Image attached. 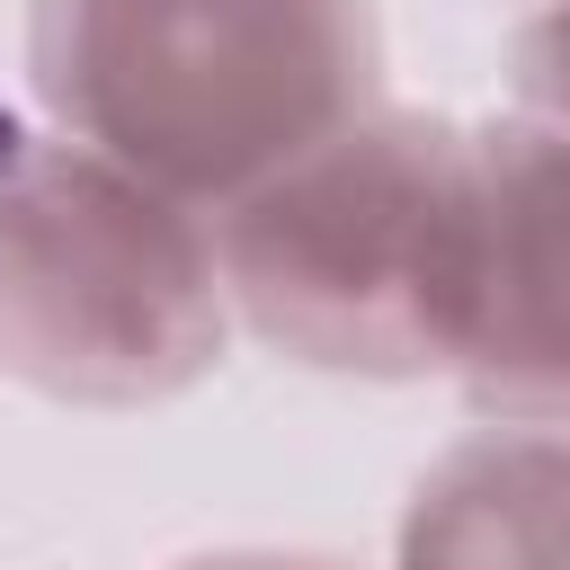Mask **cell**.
Masks as SVG:
<instances>
[{
  "instance_id": "6da1fadb",
  "label": "cell",
  "mask_w": 570,
  "mask_h": 570,
  "mask_svg": "<svg viewBox=\"0 0 570 570\" xmlns=\"http://www.w3.org/2000/svg\"><path fill=\"white\" fill-rule=\"evenodd\" d=\"M27 89L134 178L232 214L383 107V0H27Z\"/></svg>"
},
{
  "instance_id": "7a4b0ae2",
  "label": "cell",
  "mask_w": 570,
  "mask_h": 570,
  "mask_svg": "<svg viewBox=\"0 0 570 570\" xmlns=\"http://www.w3.org/2000/svg\"><path fill=\"white\" fill-rule=\"evenodd\" d=\"M472 116L374 107L214 214L232 321L347 383H454L472 338Z\"/></svg>"
},
{
  "instance_id": "3957f363",
  "label": "cell",
  "mask_w": 570,
  "mask_h": 570,
  "mask_svg": "<svg viewBox=\"0 0 570 570\" xmlns=\"http://www.w3.org/2000/svg\"><path fill=\"white\" fill-rule=\"evenodd\" d=\"M232 330L214 214L0 98V374L71 410H160Z\"/></svg>"
},
{
  "instance_id": "277c9868",
  "label": "cell",
  "mask_w": 570,
  "mask_h": 570,
  "mask_svg": "<svg viewBox=\"0 0 570 570\" xmlns=\"http://www.w3.org/2000/svg\"><path fill=\"white\" fill-rule=\"evenodd\" d=\"M472 338L454 392L481 419L570 428V107L508 98L472 116Z\"/></svg>"
},
{
  "instance_id": "5b68a950",
  "label": "cell",
  "mask_w": 570,
  "mask_h": 570,
  "mask_svg": "<svg viewBox=\"0 0 570 570\" xmlns=\"http://www.w3.org/2000/svg\"><path fill=\"white\" fill-rule=\"evenodd\" d=\"M392 570H570V428L454 436L401 508Z\"/></svg>"
},
{
  "instance_id": "8992f818",
  "label": "cell",
  "mask_w": 570,
  "mask_h": 570,
  "mask_svg": "<svg viewBox=\"0 0 570 570\" xmlns=\"http://www.w3.org/2000/svg\"><path fill=\"white\" fill-rule=\"evenodd\" d=\"M508 89L534 107H570V0H534L508 36Z\"/></svg>"
},
{
  "instance_id": "52a82bcc",
  "label": "cell",
  "mask_w": 570,
  "mask_h": 570,
  "mask_svg": "<svg viewBox=\"0 0 570 570\" xmlns=\"http://www.w3.org/2000/svg\"><path fill=\"white\" fill-rule=\"evenodd\" d=\"M169 570H347V561H330V552H258V543H240V552H196V561H169Z\"/></svg>"
}]
</instances>
